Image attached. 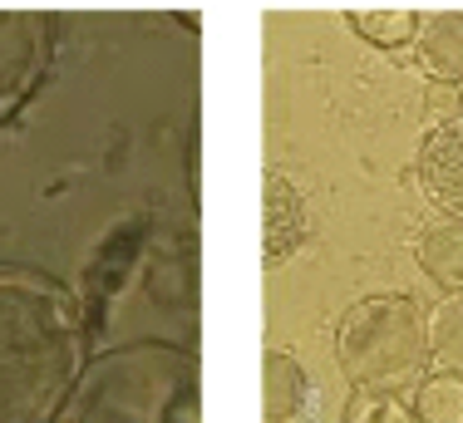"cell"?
Wrapping results in <instances>:
<instances>
[{"label": "cell", "mask_w": 463, "mask_h": 423, "mask_svg": "<svg viewBox=\"0 0 463 423\" xmlns=\"http://www.w3.org/2000/svg\"><path fill=\"white\" fill-rule=\"evenodd\" d=\"M84 364L80 296L50 271L0 261V423H54Z\"/></svg>", "instance_id": "cell-1"}, {"label": "cell", "mask_w": 463, "mask_h": 423, "mask_svg": "<svg viewBox=\"0 0 463 423\" xmlns=\"http://www.w3.org/2000/svg\"><path fill=\"white\" fill-rule=\"evenodd\" d=\"M197 350L178 340H128L90 354L54 423H203Z\"/></svg>", "instance_id": "cell-2"}, {"label": "cell", "mask_w": 463, "mask_h": 423, "mask_svg": "<svg viewBox=\"0 0 463 423\" xmlns=\"http://www.w3.org/2000/svg\"><path fill=\"white\" fill-rule=\"evenodd\" d=\"M335 364L355 389H404L429 370V320L410 296H365L335 325Z\"/></svg>", "instance_id": "cell-3"}, {"label": "cell", "mask_w": 463, "mask_h": 423, "mask_svg": "<svg viewBox=\"0 0 463 423\" xmlns=\"http://www.w3.org/2000/svg\"><path fill=\"white\" fill-rule=\"evenodd\" d=\"M54 54V20L45 10H0V124L30 104Z\"/></svg>", "instance_id": "cell-4"}, {"label": "cell", "mask_w": 463, "mask_h": 423, "mask_svg": "<svg viewBox=\"0 0 463 423\" xmlns=\"http://www.w3.org/2000/svg\"><path fill=\"white\" fill-rule=\"evenodd\" d=\"M414 173H419V193L439 207V217H463V114L424 133Z\"/></svg>", "instance_id": "cell-5"}, {"label": "cell", "mask_w": 463, "mask_h": 423, "mask_svg": "<svg viewBox=\"0 0 463 423\" xmlns=\"http://www.w3.org/2000/svg\"><path fill=\"white\" fill-rule=\"evenodd\" d=\"M306 231V197L286 173H267V266H281L286 256L301 251Z\"/></svg>", "instance_id": "cell-6"}, {"label": "cell", "mask_w": 463, "mask_h": 423, "mask_svg": "<svg viewBox=\"0 0 463 423\" xmlns=\"http://www.w3.org/2000/svg\"><path fill=\"white\" fill-rule=\"evenodd\" d=\"M414 261L444 296L463 291V217H434L414 237Z\"/></svg>", "instance_id": "cell-7"}, {"label": "cell", "mask_w": 463, "mask_h": 423, "mask_svg": "<svg viewBox=\"0 0 463 423\" xmlns=\"http://www.w3.org/2000/svg\"><path fill=\"white\" fill-rule=\"evenodd\" d=\"M419 70L434 84H463V10H434L419 25Z\"/></svg>", "instance_id": "cell-8"}, {"label": "cell", "mask_w": 463, "mask_h": 423, "mask_svg": "<svg viewBox=\"0 0 463 423\" xmlns=\"http://www.w3.org/2000/svg\"><path fill=\"white\" fill-rule=\"evenodd\" d=\"M306 389H311V380H306L301 360L291 350H267V360H261V414H267V423H291L306 404Z\"/></svg>", "instance_id": "cell-9"}, {"label": "cell", "mask_w": 463, "mask_h": 423, "mask_svg": "<svg viewBox=\"0 0 463 423\" xmlns=\"http://www.w3.org/2000/svg\"><path fill=\"white\" fill-rule=\"evenodd\" d=\"M345 25L365 44H374V50H404V44L419 40L424 15L410 5H355V10H345Z\"/></svg>", "instance_id": "cell-10"}, {"label": "cell", "mask_w": 463, "mask_h": 423, "mask_svg": "<svg viewBox=\"0 0 463 423\" xmlns=\"http://www.w3.org/2000/svg\"><path fill=\"white\" fill-rule=\"evenodd\" d=\"M414 418L419 423H463V374L434 370L414 384Z\"/></svg>", "instance_id": "cell-11"}, {"label": "cell", "mask_w": 463, "mask_h": 423, "mask_svg": "<svg viewBox=\"0 0 463 423\" xmlns=\"http://www.w3.org/2000/svg\"><path fill=\"white\" fill-rule=\"evenodd\" d=\"M429 360L449 374H463V291L444 296L429 315Z\"/></svg>", "instance_id": "cell-12"}, {"label": "cell", "mask_w": 463, "mask_h": 423, "mask_svg": "<svg viewBox=\"0 0 463 423\" xmlns=\"http://www.w3.org/2000/svg\"><path fill=\"white\" fill-rule=\"evenodd\" d=\"M340 423H419V418L400 389H350Z\"/></svg>", "instance_id": "cell-13"}]
</instances>
